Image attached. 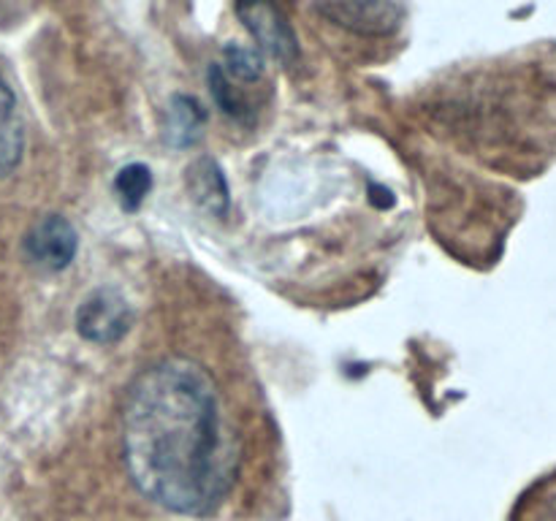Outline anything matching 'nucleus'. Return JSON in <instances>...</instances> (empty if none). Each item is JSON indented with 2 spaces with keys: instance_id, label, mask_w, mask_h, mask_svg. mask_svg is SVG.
<instances>
[{
  "instance_id": "obj_3",
  "label": "nucleus",
  "mask_w": 556,
  "mask_h": 521,
  "mask_svg": "<svg viewBox=\"0 0 556 521\" xmlns=\"http://www.w3.org/2000/svg\"><path fill=\"white\" fill-rule=\"evenodd\" d=\"M134 323L130 304L117 288H98L76 309V331L96 345H112L128 334Z\"/></svg>"
},
{
  "instance_id": "obj_4",
  "label": "nucleus",
  "mask_w": 556,
  "mask_h": 521,
  "mask_svg": "<svg viewBox=\"0 0 556 521\" xmlns=\"http://www.w3.org/2000/svg\"><path fill=\"white\" fill-rule=\"evenodd\" d=\"M25 258L41 271H63L74 260L79 239L74 226L60 215H47L25 233Z\"/></svg>"
},
{
  "instance_id": "obj_12",
  "label": "nucleus",
  "mask_w": 556,
  "mask_h": 521,
  "mask_svg": "<svg viewBox=\"0 0 556 521\" xmlns=\"http://www.w3.org/2000/svg\"><path fill=\"white\" fill-rule=\"evenodd\" d=\"M16 5H20V0H0V27L16 14Z\"/></svg>"
},
{
  "instance_id": "obj_10",
  "label": "nucleus",
  "mask_w": 556,
  "mask_h": 521,
  "mask_svg": "<svg viewBox=\"0 0 556 521\" xmlns=\"http://www.w3.org/2000/svg\"><path fill=\"white\" fill-rule=\"evenodd\" d=\"M152 188V174L144 163H130V166L119 168L117 179H114V193H117L123 209L134 212L139 209L141 201L147 199Z\"/></svg>"
},
{
  "instance_id": "obj_7",
  "label": "nucleus",
  "mask_w": 556,
  "mask_h": 521,
  "mask_svg": "<svg viewBox=\"0 0 556 521\" xmlns=\"http://www.w3.org/2000/svg\"><path fill=\"white\" fill-rule=\"evenodd\" d=\"M188 185L193 199L212 215H226L228 212V185L215 161L201 157L188 168Z\"/></svg>"
},
{
  "instance_id": "obj_2",
  "label": "nucleus",
  "mask_w": 556,
  "mask_h": 521,
  "mask_svg": "<svg viewBox=\"0 0 556 521\" xmlns=\"http://www.w3.org/2000/svg\"><path fill=\"white\" fill-rule=\"evenodd\" d=\"M237 14L261 54H269L286 65L299 58L296 33L275 0H237Z\"/></svg>"
},
{
  "instance_id": "obj_11",
  "label": "nucleus",
  "mask_w": 556,
  "mask_h": 521,
  "mask_svg": "<svg viewBox=\"0 0 556 521\" xmlns=\"http://www.w3.org/2000/svg\"><path fill=\"white\" fill-rule=\"evenodd\" d=\"M217 65L231 81H258L264 76V54L239 43H228L223 49V63Z\"/></svg>"
},
{
  "instance_id": "obj_9",
  "label": "nucleus",
  "mask_w": 556,
  "mask_h": 521,
  "mask_svg": "<svg viewBox=\"0 0 556 521\" xmlns=\"http://www.w3.org/2000/svg\"><path fill=\"white\" fill-rule=\"evenodd\" d=\"M510 521H556V472L535 483L521 497Z\"/></svg>"
},
{
  "instance_id": "obj_8",
  "label": "nucleus",
  "mask_w": 556,
  "mask_h": 521,
  "mask_svg": "<svg viewBox=\"0 0 556 521\" xmlns=\"http://www.w3.org/2000/svg\"><path fill=\"white\" fill-rule=\"evenodd\" d=\"M204 109L195 98L177 96L168 106V125H166V139L174 147H190L199 141L201 128H204Z\"/></svg>"
},
{
  "instance_id": "obj_5",
  "label": "nucleus",
  "mask_w": 556,
  "mask_h": 521,
  "mask_svg": "<svg viewBox=\"0 0 556 521\" xmlns=\"http://www.w3.org/2000/svg\"><path fill=\"white\" fill-rule=\"evenodd\" d=\"M318 9L331 22L362 36H386L402 20L400 0H318Z\"/></svg>"
},
{
  "instance_id": "obj_6",
  "label": "nucleus",
  "mask_w": 556,
  "mask_h": 521,
  "mask_svg": "<svg viewBox=\"0 0 556 521\" xmlns=\"http://www.w3.org/2000/svg\"><path fill=\"white\" fill-rule=\"evenodd\" d=\"M22 152H25V125H22L20 103L0 76V179L20 166Z\"/></svg>"
},
{
  "instance_id": "obj_1",
  "label": "nucleus",
  "mask_w": 556,
  "mask_h": 521,
  "mask_svg": "<svg viewBox=\"0 0 556 521\" xmlns=\"http://www.w3.org/2000/svg\"><path fill=\"white\" fill-rule=\"evenodd\" d=\"M123 459L141 497L204 519L233 492L237 434L215 380L201 364L166 358L130 383L123 405Z\"/></svg>"
}]
</instances>
